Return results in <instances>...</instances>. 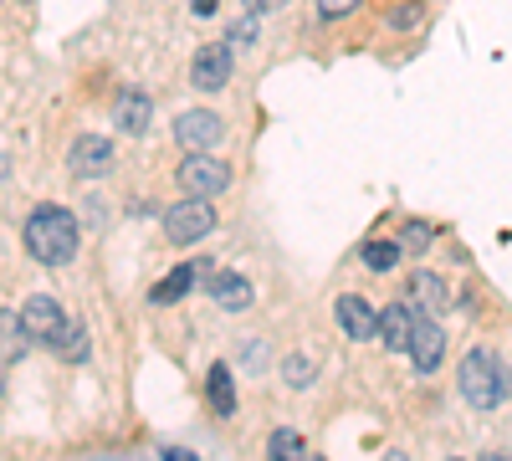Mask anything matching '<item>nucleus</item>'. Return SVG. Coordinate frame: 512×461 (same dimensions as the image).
<instances>
[{"instance_id": "obj_1", "label": "nucleus", "mask_w": 512, "mask_h": 461, "mask_svg": "<svg viewBox=\"0 0 512 461\" xmlns=\"http://www.w3.org/2000/svg\"><path fill=\"white\" fill-rule=\"evenodd\" d=\"M77 216L67 205H36L26 216V251L41 267H67L72 251H77Z\"/></svg>"}, {"instance_id": "obj_2", "label": "nucleus", "mask_w": 512, "mask_h": 461, "mask_svg": "<svg viewBox=\"0 0 512 461\" xmlns=\"http://www.w3.org/2000/svg\"><path fill=\"white\" fill-rule=\"evenodd\" d=\"M456 385H461V400L472 410H497L507 400V364L492 349H472L456 369Z\"/></svg>"}, {"instance_id": "obj_3", "label": "nucleus", "mask_w": 512, "mask_h": 461, "mask_svg": "<svg viewBox=\"0 0 512 461\" xmlns=\"http://www.w3.org/2000/svg\"><path fill=\"white\" fill-rule=\"evenodd\" d=\"M210 231H216V211H210V200H200V195H190V200H180V205L164 211V236L175 246L205 241Z\"/></svg>"}, {"instance_id": "obj_4", "label": "nucleus", "mask_w": 512, "mask_h": 461, "mask_svg": "<svg viewBox=\"0 0 512 461\" xmlns=\"http://www.w3.org/2000/svg\"><path fill=\"white\" fill-rule=\"evenodd\" d=\"M175 180H180L190 195H200V200H216L221 190H231V164L216 159V154H185V164L175 170Z\"/></svg>"}, {"instance_id": "obj_5", "label": "nucleus", "mask_w": 512, "mask_h": 461, "mask_svg": "<svg viewBox=\"0 0 512 461\" xmlns=\"http://www.w3.org/2000/svg\"><path fill=\"white\" fill-rule=\"evenodd\" d=\"M21 323L31 333V344H57L67 333V318H62V303L52 298V292H31L26 308H21Z\"/></svg>"}, {"instance_id": "obj_6", "label": "nucleus", "mask_w": 512, "mask_h": 461, "mask_svg": "<svg viewBox=\"0 0 512 461\" xmlns=\"http://www.w3.org/2000/svg\"><path fill=\"white\" fill-rule=\"evenodd\" d=\"M231 67H236V52L226 47V41H210V47H200L195 62H190V82L200 93H221L231 82Z\"/></svg>"}, {"instance_id": "obj_7", "label": "nucleus", "mask_w": 512, "mask_h": 461, "mask_svg": "<svg viewBox=\"0 0 512 461\" xmlns=\"http://www.w3.org/2000/svg\"><path fill=\"white\" fill-rule=\"evenodd\" d=\"M175 139H180L190 154H210V149L226 139V123H221L216 113H205V108H190V113L175 118Z\"/></svg>"}, {"instance_id": "obj_8", "label": "nucleus", "mask_w": 512, "mask_h": 461, "mask_svg": "<svg viewBox=\"0 0 512 461\" xmlns=\"http://www.w3.org/2000/svg\"><path fill=\"white\" fill-rule=\"evenodd\" d=\"M67 170H72L77 180L108 175V170H113V139H103V134H82V139L67 149Z\"/></svg>"}, {"instance_id": "obj_9", "label": "nucleus", "mask_w": 512, "mask_h": 461, "mask_svg": "<svg viewBox=\"0 0 512 461\" xmlns=\"http://www.w3.org/2000/svg\"><path fill=\"white\" fill-rule=\"evenodd\" d=\"M415 308H410V298H400V303H390L379 313V344L384 349H395V354H410V339H415Z\"/></svg>"}, {"instance_id": "obj_10", "label": "nucleus", "mask_w": 512, "mask_h": 461, "mask_svg": "<svg viewBox=\"0 0 512 461\" xmlns=\"http://www.w3.org/2000/svg\"><path fill=\"white\" fill-rule=\"evenodd\" d=\"M338 328H344L349 339L369 344V339H379V313L369 308V298H359V292H344V298H338Z\"/></svg>"}, {"instance_id": "obj_11", "label": "nucleus", "mask_w": 512, "mask_h": 461, "mask_svg": "<svg viewBox=\"0 0 512 461\" xmlns=\"http://www.w3.org/2000/svg\"><path fill=\"white\" fill-rule=\"evenodd\" d=\"M441 354H446V333H441V323L436 318H415V339H410V364L420 369V374H431L436 364H441Z\"/></svg>"}, {"instance_id": "obj_12", "label": "nucleus", "mask_w": 512, "mask_h": 461, "mask_svg": "<svg viewBox=\"0 0 512 461\" xmlns=\"http://www.w3.org/2000/svg\"><path fill=\"white\" fill-rule=\"evenodd\" d=\"M405 298H410L415 313H446V308H451V287H446L436 272H415L410 287H405Z\"/></svg>"}, {"instance_id": "obj_13", "label": "nucleus", "mask_w": 512, "mask_h": 461, "mask_svg": "<svg viewBox=\"0 0 512 461\" xmlns=\"http://www.w3.org/2000/svg\"><path fill=\"white\" fill-rule=\"evenodd\" d=\"M149 118H154V98H149V93H123V98L113 103V123H118L128 139H139V134L149 129Z\"/></svg>"}, {"instance_id": "obj_14", "label": "nucleus", "mask_w": 512, "mask_h": 461, "mask_svg": "<svg viewBox=\"0 0 512 461\" xmlns=\"http://www.w3.org/2000/svg\"><path fill=\"white\" fill-rule=\"evenodd\" d=\"M210 298H216L226 313H246L256 292H251L246 277H236V272H216V277H210Z\"/></svg>"}, {"instance_id": "obj_15", "label": "nucleus", "mask_w": 512, "mask_h": 461, "mask_svg": "<svg viewBox=\"0 0 512 461\" xmlns=\"http://www.w3.org/2000/svg\"><path fill=\"white\" fill-rule=\"evenodd\" d=\"M26 344H31V333H26L21 313L0 308V364H16V359L26 354Z\"/></svg>"}, {"instance_id": "obj_16", "label": "nucleus", "mask_w": 512, "mask_h": 461, "mask_svg": "<svg viewBox=\"0 0 512 461\" xmlns=\"http://www.w3.org/2000/svg\"><path fill=\"white\" fill-rule=\"evenodd\" d=\"M195 282H200V267H195V262H180L175 272H169V277H164V282L154 287V303H159V308L180 303V298H185V292H190Z\"/></svg>"}, {"instance_id": "obj_17", "label": "nucleus", "mask_w": 512, "mask_h": 461, "mask_svg": "<svg viewBox=\"0 0 512 461\" xmlns=\"http://www.w3.org/2000/svg\"><path fill=\"white\" fill-rule=\"evenodd\" d=\"M210 410L231 415L236 410V385H231V369L226 364H210Z\"/></svg>"}, {"instance_id": "obj_18", "label": "nucleus", "mask_w": 512, "mask_h": 461, "mask_svg": "<svg viewBox=\"0 0 512 461\" xmlns=\"http://www.w3.org/2000/svg\"><path fill=\"white\" fill-rule=\"evenodd\" d=\"M52 349H57V359H67V364H82V359L93 354V339H88V328H82V323H77V328L67 323V333H62V339H57Z\"/></svg>"}, {"instance_id": "obj_19", "label": "nucleus", "mask_w": 512, "mask_h": 461, "mask_svg": "<svg viewBox=\"0 0 512 461\" xmlns=\"http://www.w3.org/2000/svg\"><path fill=\"white\" fill-rule=\"evenodd\" d=\"M267 461H308V446H303V436L297 431H272V441H267Z\"/></svg>"}, {"instance_id": "obj_20", "label": "nucleus", "mask_w": 512, "mask_h": 461, "mask_svg": "<svg viewBox=\"0 0 512 461\" xmlns=\"http://www.w3.org/2000/svg\"><path fill=\"white\" fill-rule=\"evenodd\" d=\"M359 262H364L369 272H390V267L400 262V241H364Z\"/></svg>"}, {"instance_id": "obj_21", "label": "nucleus", "mask_w": 512, "mask_h": 461, "mask_svg": "<svg viewBox=\"0 0 512 461\" xmlns=\"http://www.w3.org/2000/svg\"><path fill=\"white\" fill-rule=\"evenodd\" d=\"M420 16H425V6H420V0H400V6H390V26H395V31H410V26H420Z\"/></svg>"}, {"instance_id": "obj_22", "label": "nucleus", "mask_w": 512, "mask_h": 461, "mask_svg": "<svg viewBox=\"0 0 512 461\" xmlns=\"http://www.w3.org/2000/svg\"><path fill=\"white\" fill-rule=\"evenodd\" d=\"M282 374H287V385H297V390H303V385H313V359H303V354H292L287 364H282Z\"/></svg>"}, {"instance_id": "obj_23", "label": "nucleus", "mask_w": 512, "mask_h": 461, "mask_svg": "<svg viewBox=\"0 0 512 461\" xmlns=\"http://www.w3.org/2000/svg\"><path fill=\"white\" fill-rule=\"evenodd\" d=\"M400 246H410V251H425V246H431V226H425V221H405V231H400Z\"/></svg>"}, {"instance_id": "obj_24", "label": "nucleus", "mask_w": 512, "mask_h": 461, "mask_svg": "<svg viewBox=\"0 0 512 461\" xmlns=\"http://www.w3.org/2000/svg\"><path fill=\"white\" fill-rule=\"evenodd\" d=\"M251 41H256V16H241V21L231 26V36H226V47L236 52V47H251Z\"/></svg>"}, {"instance_id": "obj_25", "label": "nucleus", "mask_w": 512, "mask_h": 461, "mask_svg": "<svg viewBox=\"0 0 512 461\" xmlns=\"http://www.w3.org/2000/svg\"><path fill=\"white\" fill-rule=\"evenodd\" d=\"M354 11H359V0H318V16H328V21H344Z\"/></svg>"}, {"instance_id": "obj_26", "label": "nucleus", "mask_w": 512, "mask_h": 461, "mask_svg": "<svg viewBox=\"0 0 512 461\" xmlns=\"http://www.w3.org/2000/svg\"><path fill=\"white\" fill-rule=\"evenodd\" d=\"M241 6H246V16H272V11L287 6V0H241Z\"/></svg>"}, {"instance_id": "obj_27", "label": "nucleus", "mask_w": 512, "mask_h": 461, "mask_svg": "<svg viewBox=\"0 0 512 461\" xmlns=\"http://www.w3.org/2000/svg\"><path fill=\"white\" fill-rule=\"evenodd\" d=\"M159 461H195V451H185V446H164Z\"/></svg>"}, {"instance_id": "obj_28", "label": "nucleus", "mask_w": 512, "mask_h": 461, "mask_svg": "<svg viewBox=\"0 0 512 461\" xmlns=\"http://www.w3.org/2000/svg\"><path fill=\"white\" fill-rule=\"evenodd\" d=\"M216 6H221V0H190V11L205 21V16H216Z\"/></svg>"}, {"instance_id": "obj_29", "label": "nucleus", "mask_w": 512, "mask_h": 461, "mask_svg": "<svg viewBox=\"0 0 512 461\" xmlns=\"http://www.w3.org/2000/svg\"><path fill=\"white\" fill-rule=\"evenodd\" d=\"M477 461H507V456H502V451H487V456H477Z\"/></svg>"}, {"instance_id": "obj_30", "label": "nucleus", "mask_w": 512, "mask_h": 461, "mask_svg": "<svg viewBox=\"0 0 512 461\" xmlns=\"http://www.w3.org/2000/svg\"><path fill=\"white\" fill-rule=\"evenodd\" d=\"M384 461H410V456H405V451H390V456H384Z\"/></svg>"}, {"instance_id": "obj_31", "label": "nucleus", "mask_w": 512, "mask_h": 461, "mask_svg": "<svg viewBox=\"0 0 512 461\" xmlns=\"http://www.w3.org/2000/svg\"><path fill=\"white\" fill-rule=\"evenodd\" d=\"M0 369H6V364H0Z\"/></svg>"}, {"instance_id": "obj_32", "label": "nucleus", "mask_w": 512, "mask_h": 461, "mask_svg": "<svg viewBox=\"0 0 512 461\" xmlns=\"http://www.w3.org/2000/svg\"><path fill=\"white\" fill-rule=\"evenodd\" d=\"M451 461H456V456H451Z\"/></svg>"}]
</instances>
